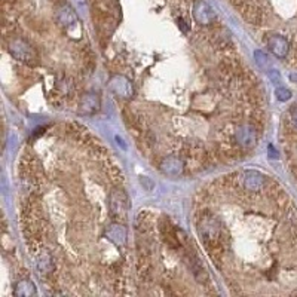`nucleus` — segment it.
Returning a JSON list of instances; mask_svg holds the SVG:
<instances>
[{
	"label": "nucleus",
	"instance_id": "6",
	"mask_svg": "<svg viewBox=\"0 0 297 297\" xmlns=\"http://www.w3.org/2000/svg\"><path fill=\"white\" fill-rule=\"evenodd\" d=\"M266 43H268V48L270 49V52L275 55V56H278V58H285V56L288 55L290 43H288V40H287L285 37L275 34V36H270Z\"/></svg>",
	"mask_w": 297,
	"mask_h": 297
},
{
	"label": "nucleus",
	"instance_id": "16",
	"mask_svg": "<svg viewBox=\"0 0 297 297\" xmlns=\"http://www.w3.org/2000/svg\"><path fill=\"white\" fill-rule=\"evenodd\" d=\"M254 56H256V61H257V64H259L262 69H266V67L269 66V60H268V56L263 54V52L257 51V52L254 54Z\"/></svg>",
	"mask_w": 297,
	"mask_h": 297
},
{
	"label": "nucleus",
	"instance_id": "9",
	"mask_svg": "<svg viewBox=\"0 0 297 297\" xmlns=\"http://www.w3.org/2000/svg\"><path fill=\"white\" fill-rule=\"evenodd\" d=\"M236 140L244 147H253L257 141V131L250 125H241L236 131Z\"/></svg>",
	"mask_w": 297,
	"mask_h": 297
},
{
	"label": "nucleus",
	"instance_id": "2",
	"mask_svg": "<svg viewBox=\"0 0 297 297\" xmlns=\"http://www.w3.org/2000/svg\"><path fill=\"white\" fill-rule=\"evenodd\" d=\"M193 18L201 26H211L216 21V12L205 0H196L193 5Z\"/></svg>",
	"mask_w": 297,
	"mask_h": 297
},
{
	"label": "nucleus",
	"instance_id": "15",
	"mask_svg": "<svg viewBox=\"0 0 297 297\" xmlns=\"http://www.w3.org/2000/svg\"><path fill=\"white\" fill-rule=\"evenodd\" d=\"M275 95H276V98L279 101H288L291 98V92L288 89H285V88H278L275 91Z\"/></svg>",
	"mask_w": 297,
	"mask_h": 297
},
{
	"label": "nucleus",
	"instance_id": "5",
	"mask_svg": "<svg viewBox=\"0 0 297 297\" xmlns=\"http://www.w3.org/2000/svg\"><path fill=\"white\" fill-rule=\"evenodd\" d=\"M55 20L61 27L69 28L78 23V15L70 5H61L55 12Z\"/></svg>",
	"mask_w": 297,
	"mask_h": 297
},
{
	"label": "nucleus",
	"instance_id": "18",
	"mask_svg": "<svg viewBox=\"0 0 297 297\" xmlns=\"http://www.w3.org/2000/svg\"><path fill=\"white\" fill-rule=\"evenodd\" d=\"M268 73H269L270 81L279 82V75H278V72H276V70H269Z\"/></svg>",
	"mask_w": 297,
	"mask_h": 297
},
{
	"label": "nucleus",
	"instance_id": "7",
	"mask_svg": "<svg viewBox=\"0 0 297 297\" xmlns=\"http://www.w3.org/2000/svg\"><path fill=\"white\" fill-rule=\"evenodd\" d=\"M101 100L97 92H88L82 97L79 104V113L81 114H94L100 110Z\"/></svg>",
	"mask_w": 297,
	"mask_h": 297
},
{
	"label": "nucleus",
	"instance_id": "14",
	"mask_svg": "<svg viewBox=\"0 0 297 297\" xmlns=\"http://www.w3.org/2000/svg\"><path fill=\"white\" fill-rule=\"evenodd\" d=\"M37 266H39V269L42 270V272H45V273L51 272V270H52V260H51V257H49L48 254H43V256L39 259Z\"/></svg>",
	"mask_w": 297,
	"mask_h": 297
},
{
	"label": "nucleus",
	"instance_id": "11",
	"mask_svg": "<svg viewBox=\"0 0 297 297\" xmlns=\"http://www.w3.org/2000/svg\"><path fill=\"white\" fill-rule=\"evenodd\" d=\"M161 169H162L163 174L175 177V175H179V174L183 172L185 165H183V161L180 158H177V156H168V158H165L162 162H161Z\"/></svg>",
	"mask_w": 297,
	"mask_h": 297
},
{
	"label": "nucleus",
	"instance_id": "1",
	"mask_svg": "<svg viewBox=\"0 0 297 297\" xmlns=\"http://www.w3.org/2000/svg\"><path fill=\"white\" fill-rule=\"evenodd\" d=\"M9 52L11 55L23 63L33 64L37 60V54L34 51V48L28 43L24 39H15L9 43Z\"/></svg>",
	"mask_w": 297,
	"mask_h": 297
},
{
	"label": "nucleus",
	"instance_id": "13",
	"mask_svg": "<svg viewBox=\"0 0 297 297\" xmlns=\"http://www.w3.org/2000/svg\"><path fill=\"white\" fill-rule=\"evenodd\" d=\"M14 294L17 297H30L36 294V287L33 285L31 281L28 279H21L17 282L15 288H14Z\"/></svg>",
	"mask_w": 297,
	"mask_h": 297
},
{
	"label": "nucleus",
	"instance_id": "19",
	"mask_svg": "<svg viewBox=\"0 0 297 297\" xmlns=\"http://www.w3.org/2000/svg\"><path fill=\"white\" fill-rule=\"evenodd\" d=\"M177 23H179V26L182 27V30H183V31H188V27L185 26V21H183L182 18H179V21H177Z\"/></svg>",
	"mask_w": 297,
	"mask_h": 297
},
{
	"label": "nucleus",
	"instance_id": "3",
	"mask_svg": "<svg viewBox=\"0 0 297 297\" xmlns=\"http://www.w3.org/2000/svg\"><path fill=\"white\" fill-rule=\"evenodd\" d=\"M108 89L119 98H125V100L134 95V88H133L131 81L121 75H116L108 81Z\"/></svg>",
	"mask_w": 297,
	"mask_h": 297
},
{
	"label": "nucleus",
	"instance_id": "8",
	"mask_svg": "<svg viewBox=\"0 0 297 297\" xmlns=\"http://www.w3.org/2000/svg\"><path fill=\"white\" fill-rule=\"evenodd\" d=\"M110 208L114 213V216H125V213L128 211V198L124 192H113L110 195Z\"/></svg>",
	"mask_w": 297,
	"mask_h": 297
},
{
	"label": "nucleus",
	"instance_id": "10",
	"mask_svg": "<svg viewBox=\"0 0 297 297\" xmlns=\"http://www.w3.org/2000/svg\"><path fill=\"white\" fill-rule=\"evenodd\" d=\"M265 186V177L257 171H247L244 174V188L251 192H259Z\"/></svg>",
	"mask_w": 297,
	"mask_h": 297
},
{
	"label": "nucleus",
	"instance_id": "17",
	"mask_svg": "<svg viewBox=\"0 0 297 297\" xmlns=\"http://www.w3.org/2000/svg\"><path fill=\"white\" fill-rule=\"evenodd\" d=\"M290 121L294 125V128H297V106H293L290 108Z\"/></svg>",
	"mask_w": 297,
	"mask_h": 297
},
{
	"label": "nucleus",
	"instance_id": "12",
	"mask_svg": "<svg viewBox=\"0 0 297 297\" xmlns=\"http://www.w3.org/2000/svg\"><path fill=\"white\" fill-rule=\"evenodd\" d=\"M106 236L116 245H124L127 241V230L121 224H111L106 230Z\"/></svg>",
	"mask_w": 297,
	"mask_h": 297
},
{
	"label": "nucleus",
	"instance_id": "4",
	"mask_svg": "<svg viewBox=\"0 0 297 297\" xmlns=\"http://www.w3.org/2000/svg\"><path fill=\"white\" fill-rule=\"evenodd\" d=\"M232 3L241 12V15L248 23H251V24H259L260 23L262 15H260L259 9L254 8L248 0H232Z\"/></svg>",
	"mask_w": 297,
	"mask_h": 297
}]
</instances>
